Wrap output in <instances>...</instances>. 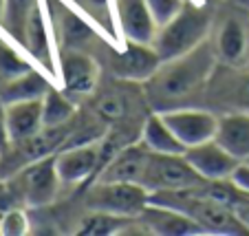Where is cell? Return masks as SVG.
<instances>
[{"label":"cell","mask_w":249,"mask_h":236,"mask_svg":"<svg viewBox=\"0 0 249 236\" xmlns=\"http://www.w3.org/2000/svg\"><path fill=\"white\" fill-rule=\"evenodd\" d=\"M216 51L210 40L194 51L174 60L161 62L157 73L143 84V95L150 106L159 113L172 109H183L192 97L207 89L216 71Z\"/></svg>","instance_id":"obj_1"},{"label":"cell","mask_w":249,"mask_h":236,"mask_svg":"<svg viewBox=\"0 0 249 236\" xmlns=\"http://www.w3.org/2000/svg\"><path fill=\"white\" fill-rule=\"evenodd\" d=\"M150 203L179 210L198 223L207 234H249V230L238 221L236 212L218 199L205 194L201 188L150 192Z\"/></svg>","instance_id":"obj_2"},{"label":"cell","mask_w":249,"mask_h":236,"mask_svg":"<svg viewBox=\"0 0 249 236\" xmlns=\"http://www.w3.org/2000/svg\"><path fill=\"white\" fill-rule=\"evenodd\" d=\"M212 22H214L212 7L185 2L172 20H168L157 29L152 47L157 49L163 62L185 55L207 40L212 31Z\"/></svg>","instance_id":"obj_3"},{"label":"cell","mask_w":249,"mask_h":236,"mask_svg":"<svg viewBox=\"0 0 249 236\" xmlns=\"http://www.w3.org/2000/svg\"><path fill=\"white\" fill-rule=\"evenodd\" d=\"M86 210L108 212L117 217L139 218L141 212L150 205V192L141 183L126 181H95L86 190Z\"/></svg>","instance_id":"obj_4"},{"label":"cell","mask_w":249,"mask_h":236,"mask_svg":"<svg viewBox=\"0 0 249 236\" xmlns=\"http://www.w3.org/2000/svg\"><path fill=\"white\" fill-rule=\"evenodd\" d=\"M69 126L71 124L57 128H42L33 137H27L22 142H9V146L0 152V179H11L33 161L62 150L69 137Z\"/></svg>","instance_id":"obj_5"},{"label":"cell","mask_w":249,"mask_h":236,"mask_svg":"<svg viewBox=\"0 0 249 236\" xmlns=\"http://www.w3.org/2000/svg\"><path fill=\"white\" fill-rule=\"evenodd\" d=\"M55 77L60 80V89L73 102L90 99V95L102 84V69L97 60L84 49H66L57 51Z\"/></svg>","instance_id":"obj_6"},{"label":"cell","mask_w":249,"mask_h":236,"mask_svg":"<svg viewBox=\"0 0 249 236\" xmlns=\"http://www.w3.org/2000/svg\"><path fill=\"white\" fill-rule=\"evenodd\" d=\"M205 183L201 175L192 168L185 155H161L150 152L141 185L148 192H168V190H188Z\"/></svg>","instance_id":"obj_7"},{"label":"cell","mask_w":249,"mask_h":236,"mask_svg":"<svg viewBox=\"0 0 249 236\" xmlns=\"http://www.w3.org/2000/svg\"><path fill=\"white\" fill-rule=\"evenodd\" d=\"M161 55L152 42H132L126 40L124 49H115L108 55V71L115 80L146 84L161 66Z\"/></svg>","instance_id":"obj_8"},{"label":"cell","mask_w":249,"mask_h":236,"mask_svg":"<svg viewBox=\"0 0 249 236\" xmlns=\"http://www.w3.org/2000/svg\"><path fill=\"white\" fill-rule=\"evenodd\" d=\"M135 82H124L117 80L113 84L97 86L93 95H90V110L104 122H128L135 119L137 109H143V97L137 91L135 93Z\"/></svg>","instance_id":"obj_9"},{"label":"cell","mask_w":249,"mask_h":236,"mask_svg":"<svg viewBox=\"0 0 249 236\" xmlns=\"http://www.w3.org/2000/svg\"><path fill=\"white\" fill-rule=\"evenodd\" d=\"M218 62L227 66H240L249 57V20L245 18V9L234 7L227 16H223L216 27V36L212 40Z\"/></svg>","instance_id":"obj_10"},{"label":"cell","mask_w":249,"mask_h":236,"mask_svg":"<svg viewBox=\"0 0 249 236\" xmlns=\"http://www.w3.org/2000/svg\"><path fill=\"white\" fill-rule=\"evenodd\" d=\"M16 179L20 185V197L24 199L27 205H31V208L49 205L57 197V190L62 183L60 175H57L55 155L33 161L31 165H27L22 172L16 175Z\"/></svg>","instance_id":"obj_11"},{"label":"cell","mask_w":249,"mask_h":236,"mask_svg":"<svg viewBox=\"0 0 249 236\" xmlns=\"http://www.w3.org/2000/svg\"><path fill=\"white\" fill-rule=\"evenodd\" d=\"M163 119L172 132L179 137V142L185 148L196 146V144L210 142L216 135L218 117L205 109H194V106H183V109L163 110Z\"/></svg>","instance_id":"obj_12"},{"label":"cell","mask_w":249,"mask_h":236,"mask_svg":"<svg viewBox=\"0 0 249 236\" xmlns=\"http://www.w3.org/2000/svg\"><path fill=\"white\" fill-rule=\"evenodd\" d=\"M55 165L62 183H84L86 179L93 183L102 165L99 142L62 148L60 152H55Z\"/></svg>","instance_id":"obj_13"},{"label":"cell","mask_w":249,"mask_h":236,"mask_svg":"<svg viewBox=\"0 0 249 236\" xmlns=\"http://www.w3.org/2000/svg\"><path fill=\"white\" fill-rule=\"evenodd\" d=\"M185 159L192 163V168L203 177L205 181H223L231 179L243 161H238L231 152H227L216 139L196 144V146L185 148Z\"/></svg>","instance_id":"obj_14"},{"label":"cell","mask_w":249,"mask_h":236,"mask_svg":"<svg viewBox=\"0 0 249 236\" xmlns=\"http://www.w3.org/2000/svg\"><path fill=\"white\" fill-rule=\"evenodd\" d=\"M148 159H150V150L143 146V142H132L124 146L110 157L95 181H126V183H141V177L146 172ZM93 181V183H95Z\"/></svg>","instance_id":"obj_15"},{"label":"cell","mask_w":249,"mask_h":236,"mask_svg":"<svg viewBox=\"0 0 249 236\" xmlns=\"http://www.w3.org/2000/svg\"><path fill=\"white\" fill-rule=\"evenodd\" d=\"M115 14L126 40L132 42H152L157 33L155 16L148 0H115Z\"/></svg>","instance_id":"obj_16"},{"label":"cell","mask_w":249,"mask_h":236,"mask_svg":"<svg viewBox=\"0 0 249 236\" xmlns=\"http://www.w3.org/2000/svg\"><path fill=\"white\" fill-rule=\"evenodd\" d=\"M139 221L150 230V234L159 236H188V234H205L201 225L188 214L179 212V210L165 208V205L150 203L143 212H141Z\"/></svg>","instance_id":"obj_17"},{"label":"cell","mask_w":249,"mask_h":236,"mask_svg":"<svg viewBox=\"0 0 249 236\" xmlns=\"http://www.w3.org/2000/svg\"><path fill=\"white\" fill-rule=\"evenodd\" d=\"M20 44H22L24 51L31 55V60H36L42 69H47L49 73L55 75L57 55L53 53V49H51V40H49V29H47V20H44L42 5H38L36 9L31 11Z\"/></svg>","instance_id":"obj_18"},{"label":"cell","mask_w":249,"mask_h":236,"mask_svg":"<svg viewBox=\"0 0 249 236\" xmlns=\"http://www.w3.org/2000/svg\"><path fill=\"white\" fill-rule=\"evenodd\" d=\"M53 2V18H55V33L60 36L62 47L66 49H84L93 40H97V33L90 27L89 20H84L77 11L62 5V0H51ZM60 47V49H62Z\"/></svg>","instance_id":"obj_19"},{"label":"cell","mask_w":249,"mask_h":236,"mask_svg":"<svg viewBox=\"0 0 249 236\" xmlns=\"http://www.w3.org/2000/svg\"><path fill=\"white\" fill-rule=\"evenodd\" d=\"M44 128L42 99H24L7 104V135L9 142H22Z\"/></svg>","instance_id":"obj_20"},{"label":"cell","mask_w":249,"mask_h":236,"mask_svg":"<svg viewBox=\"0 0 249 236\" xmlns=\"http://www.w3.org/2000/svg\"><path fill=\"white\" fill-rule=\"evenodd\" d=\"M218 144L238 161L249 159V113H227L218 117L216 135Z\"/></svg>","instance_id":"obj_21"},{"label":"cell","mask_w":249,"mask_h":236,"mask_svg":"<svg viewBox=\"0 0 249 236\" xmlns=\"http://www.w3.org/2000/svg\"><path fill=\"white\" fill-rule=\"evenodd\" d=\"M139 139L150 152H161V155H183L185 152V146L179 142V137L172 132V128L168 126L159 110L143 117Z\"/></svg>","instance_id":"obj_22"},{"label":"cell","mask_w":249,"mask_h":236,"mask_svg":"<svg viewBox=\"0 0 249 236\" xmlns=\"http://www.w3.org/2000/svg\"><path fill=\"white\" fill-rule=\"evenodd\" d=\"M51 82L47 75H42L36 69H29L22 75L11 77V80L0 84V99L5 104H14V102H24V99H42L44 93L51 89Z\"/></svg>","instance_id":"obj_23"},{"label":"cell","mask_w":249,"mask_h":236,"mask_svg":"<svg viewBox=\"0 0 249 236\" xmlns=\"http://www.w3.org/2000/svg\"><path fill=\"white\" fill-rule=\"evenodd\" d=\"M77 102L69 97L60 86H51L42 97V119H44V128H57V126H66L75 119Z\"/></svg>","instance_id":"obj_24"},{"label":"cell","mask_w":249,"mask_h":236,"mask_svg":"<svg viewBox=\"0 0 249 236\" xmlns=\"http://www.w3.org/2000/svg\"><path fill=\"white\" fill-rule=\"evenodd\" d=\"M132 221H137V218H128V217H117V214L89 210V217L82 218L80 227H77V234H84V236L124 234V232L132 225Z\"/></svg>","instance_id":"obj_25"},{"label":"cell","mask_w":249,"mask_h":236,"mask_svg":"<svg viewBox=\"0 0 249 236\" xmlns=\"http://www.w3.org/2000/svg\"><path fill=\"white\" fill-rule=\"evenodd\" d=\"M40 5V0H5V11H2V20L0 24L5 27V31L11 38L20 42L22 40L24 27L29 22V16L36 7Z\"/></svg>","instance_id":"obj_26"},{"label":"cell","mask_w":249,"mask_h":236,"mask_svg":"<svg viewBox=\"0 0 249 236\" xmlns=\"http://www.w3.org/2000/svg\"><path fill=\"white\" fill-rule=\"evenodd\" d=\"M29 69H33L31 62L20 57L9 44L0 40V80L7 82V80H11V77L22 75Z\"/></svg>","instance_id":"obj_27"},{"label":"cell","mask_w":249,"mask_h":236,"mask_svg":"<svg viewBox=\"0 0 249 236\" xmlns=\"http://www.w3.org/2000/svg\"><path fill=\"white\" fill-rule=\"evenodd\" d=\"M29 232V217L24 210L11 208L0 217V234L2 236H24Z\"/></svg>","instance_id":"obj_28"},{"label":"cell","mask_w":249,"mask_h":236,"mask_svg":"<svg viewBox=\"0 0 249 236\" xmlns=\"http://www.w3.org/2000/svg\"><path fill=\"white\" fill-rule=\"evenodd\" d=\"M148 5H150V11L155 16L157 27H161L179 14L181 7L185 5V0H148Z\"/></svg>","instance_id":"obj_29"},{"label":"cell","mask_w":249,"mask_h":236,"mask_svg":"<svg viewBox=\"0 0 249 236\" xmlns=\"http://www.w3.org/2000/svg\"><path fill=\"white\" fill-rule=\"evenodd\" d=\"M231 181H234L240 190H245V192L249 194V163H240L238 168H236V172L231 175Z\"/></svg>","instance_id":"obj_30"},{"label":"cell","mask_w":249,"mask_h":236,"mask_svg":"<svg viewBox=\"0 0 249 236\" xmlns=\"http://www.w3.org/2000/svg\"><path fill=\"white\" fill-rule=\"evenodd\" d=\"M9 146V135H7V104L0 99V152Z\"/></svg>","instance_id":"obj_31"},{"label":"cell","mask_w":249,"mask_h":236,"mask_svg":"<svg viewBox=\"0 0 249 236\" xmlns=\"http://www.w3.org/2000/svg\"><path fill=\"white\" fill-rule=\"evenodd\" d=\"M234 212H236V217H238V221L249 230V194H245L238 203L234 205Z\"/></svg>","instance_id":"obj_32"},{"label":"cell","mask_w":249,"mask_h":236,"mask_svg":"<svg viewBox=\"0 0 249 236\" xmlns=\"http://www.w3.org/2000/svg\"><path fill=\"white\" fill-rule=\"evenodd\" d=\"M234 7H240V9H245V11H249V0H230Z\"/></svg>","instance_id":"obj_33"},{"label":"cell","mask_w":249,"mask_h":236,"mask_svg":"<svg viewBox=\"0 0 249 236\" xmlns=\"http://www.w3.org/2000/svg\"><path fill=\"white\" fill-rule=\"evenodd\" d=\"M2 11H5V0H0V20H2Z\"/></svg>","instance_id":"obj_34"},{"label":"cell","mask_w":249,"mask_h":236,"mask_svg":"<svg viewBox=\"0 0 249 236\" xmlns=\"http://www.w3.org/2000/svg\"><path fill=\"white\" fill-rule=\"evenodd\" d=\"M243 163H249V159H247V161H243Z\"/></svg>","instance_id":"obj_35"}]
</instances>
